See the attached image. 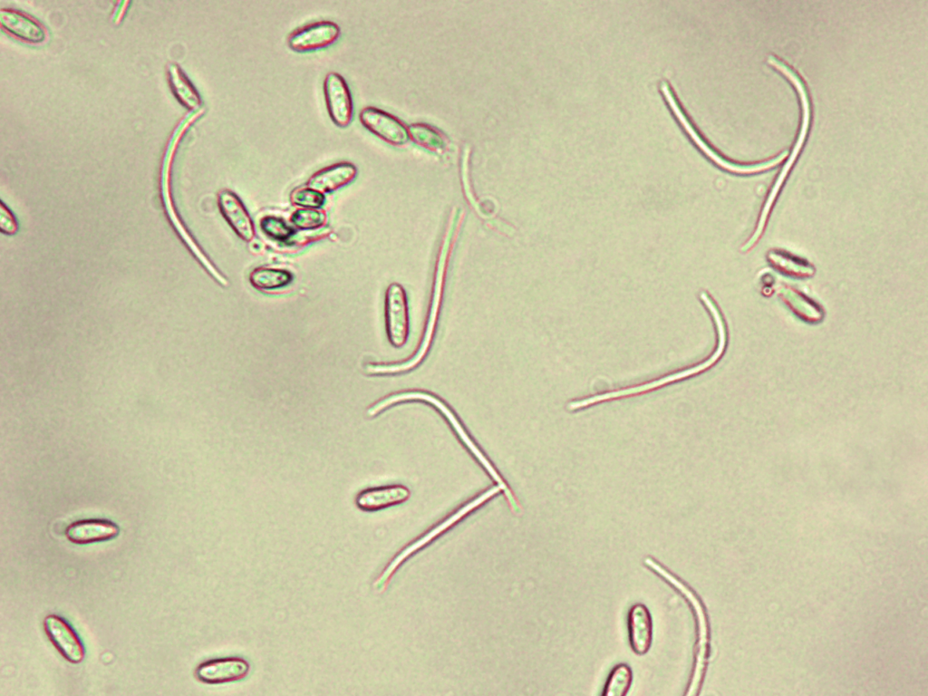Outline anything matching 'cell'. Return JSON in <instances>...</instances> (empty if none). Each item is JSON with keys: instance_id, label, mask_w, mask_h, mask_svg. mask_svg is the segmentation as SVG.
I'll return each mask as SVG.
<instances>
[{"instance_id": "cell-16", "label": "cell", "mask_w": 928, "mask_h": 696, "mask_svg": "<svg viewBox=\"0 0 928 696\" xmlns=\"http://www.w3.org/2000/svg\"><path fill=\"white\" fill-rule=\"evenodd\" d=\"M629 643L639 655L645 654L652 644V623L648 608L643 604L631 606L627 615Z\"/></svg>"}, {"instance_id": "cell-2", "label": "cell", "mask_w": 928, "mask_h": 696, "mask_svg": "<svg viewBox=\"0 0 928 696\" xmlns=\"http://www.w3.org/2000/svg\"><path fill=\"white\" fill-rule=\"evenodd\" d=\"M405 401H421L435 409L448 422L451 430L459 438V441L465 446L467 450L473 456L477 462L479 463L491 479L494 480L497 485L501 487L502 493L510 510L516 515L521 514L522 506L508 483L481 448L473 440L456 412L440 397L424 391H404L396 392L381 399L370 406L367 410V415L374 417L388 408Z\"/></svg>"}, {"instance_id": "cell-15", "label": "cell", "mask_w": 928, "mask_h": 696, "mask_svg": "<svg viewBox=\"0 0 928 696\" xmlns=\"http://www.w3.org/2000/svg\"><path fill=\"white\" fill-rule=\"evenodd\" d=\"M357 168L351 162L342 161L314 172L307 180V187L323 194L334 192L353 182Z\"/></svg>"}, {"instance_id": "cell-14", "label": "cell", "mask_w": 928, "mask_h": 696, "mask_svg": "<svg viewBox=\"0 0 928 696\" xmlns=\"http://www.w3.org/2000/svg\"><path fill=\"white\" fill-rule=\"evenodd\" d=\"M218 205L223 218L234 232L244 241L250 242L256 235L255 226L241 199L229 189L218 194Z\"/></svg>"}, {"instance_id": "cell-19", "label": "cell", "mask_w": 928, "mask_h": 696, "mask_svg": "<svg viewBox=\"0 0 928 696\" xmlns=\"http://www.w3.org/2000/svg\"><path fill=\"white\" fill-rule=\"evenodd\" d=\"M167 74L170 89L180 104L190 111L203 108L198 92L179 64L169 63L167 67Z\"/></svg>"}, {"instance_id": "cell-22", "label": "cell", "mask_w": 928, "mask_h": 696, "mask_svg": "<svg viewBox=\"0 0 928 696\" xmlns=\"http://www.w3.org/2000/svg\"><path fill=\"white\" fill-rule=\"evenodd\" d=\"M408 130L410 138L415 143L429 150L442 153L447 148L442 133L429 125L413 124Z\"/></svg>"}, {"instance_id": "cell-6", "label": "cell", "mask_w": 928, "mask_h": 696, "mask_svg": "<svg viewBox=\"0 0 928 696\" xmlns=\"http://www.w3.org/2000/svg\"><path fill=\"white\" fill-rule=\"evenodd\" d=\"M661 89L668 103L670 104V107H672V110L673 111L677 119L679 120L684 130H686L688 134L691 136V140H693L697 146L720 168L738 174H749L772 168L775 165L778 164L787 156V153L783 152L772 160L752 165H739L724 160L722 157L717 154L708 144H706L705 141L699 136L698 132L694 130L692 125L689 122L688 119L684 116L682 111L679 107V104L675 101V98L672 96V92L670 91L668 86L665 83H662Z\"/></svg>"}, {"instance_id": "cell-27", "label": "cell", "mask_w": 928, "mask_h": 696, "mask_svg": "<svg viewBox=\"0 0 928 696\" xmlns=\"http://www.w3.org/2000/svg\"><path fill=\"white\" fill-rule=\"evenodd\" d=\"M326 201L324 194L309 187L296 188L290 194L292 205L300 208H321Z\"/></svg>"}, {"instance_id": "cell-26", "label": "cell", "mask_w": 928, "mask_h": 696, "mask_svg": "<svg viewBox=\"0 0 928 696\" xmlns=\"http://www.w3.org/2000/svg\"><path fill=\"white\" fill-rule=\"evenodd\" d=\"M769 258L770 263L784 273L796 276H808L813 274V267L811 266L804 262V260H798L789 255L775 252L769 255Z\"/></svg>"}, {"instance_id": "cell-11", "label": "cell", "mask_w": 928, "mask_h": 696, "mask_svg": "<svg viewBox=\"0 0 928 696\" xmlns=\"http://www.w3.org/2000/svg\"><path fill=\"white\" fill-rule=\"evenodd\" d=\"M44 628L49 640L58 652L72 663H80L85 657V648L71 624L56 614L47 615Z\"/></svg>"}, {"instance_id": "cell-25", "label": "cell", "mask_w": 928, "mask_h": 696, "mask_svg": "<svg viewBox=\"0 0 928 696\" xmlns=\"http://www.w3.org/2000/svg\"><path fill=\"white\" fill-rule=\"evenodd\" d=\"M259 227L269 238L280 242L290 239L295 234L293 227L284 218L272 215L263 217L259 220Z\"/></svg>"}, {"instance_id": "cell-3", "label": "cell", "mask_w": 928, "mask_h": 696, "mask_svg": "<svg viewBox=\"0 0 928 696\" xmlns=\"http://www.w3.org/2000/svg\"><path fill=\"white\" fill-rule=\"evenodd\" d=\"M643 562L686 601L693 614L696 631L693 665L684 695L697 696L703 684L710 655V625L706 607L699 594L686 582L658 560L646 556Z\"/></svg>"}, {"instance_id": "cell-13", "label": "cell", "mask_w": 928, "mask_h": 696, "mask_svg": "<svg viewBox=\"0 0 928 696\" xmlns=\"http://www.w3.org/2000/svg\"><path fill=\"white\" fill-rule=\"evenodd\" d=\"M250 672L249 662L239 657L212 659L200 663L195 672L197 679L208 684H221L245 679Z\"/></svg>"}, {"instance_id": "cell-17", "label": "cell", "mask_w": 928, "mask_h": 696, "mask_svg": "<svg viewBox=\"0 0 928 696\" xmlns=\"http://www.w3.org/2000/svg\"><path fill=\"white\" fill-rule=\"evenodd\" d=\"M120 528L108 520L88 519L71 524L65 531L69 541L77 545L103 542L113 539Z\"/></svg>"}, {"instance_id": "cell-23", "label": "cell", "mask_w": 928, "mask_h": 696, "mask_svg": "<svg viewBox=\"0 0 928 696\" xmlns=\"http://www.w3.org/2000/svg\"><path fill=\"white\" fill-rule=\"evenodd\" d=\"M633 672L629 665L620 663L610 672L604 687V696H624L632 684Z\"/></svg>"}, {"instance_id": "cell-4", "label": "cell", "mask_w": 928, "mask_h": 696, "mask_svg": "<svg viewBox=\"0 0 928 696\" xmlns=\"http://www.w3.org/2000/svg\"><path fill=\"white\" fill-rule=\"evenodd\" d=\"M502 492L501 487L495 484L488 489L484 490L480 494L475 496L473 498L467 501L465 504L459 507L453 512L449 514L442 520L438 522L421 536H418L413 541L410 542L407 546L401 548L386 565L380 575L376 577L372 584L374 591L378 594L383 593L390 585V582L394 575L397 569L412 555L416 554L420 549L430 544L433 540L440 536L442 534L447 532L449 529L457 525L459 521L469 516L470 513L483 506L486 502L489 501L492 498Z\"/></svg>"}, {"instance_id": "cell-7", "label": "cell", "mask_w": 928, "mask_h": 696, "mask_svg": "<svg viewBox=\"0 0 928 696\" xmlns=\"http://www.w3.org/2000/svg\"><path fill=\"white\" fill-rule=\"evenodd\" d=\"M323 88L332 121L340 128L348 127L353 117V103L345 79L336 72H330L324 77Z\"/></svg>"}, {"instance_id": "cell-10", "label": "cell", "mask_w": 928, "mask_h": 696, "mask_svg": "<svg viewBox=\"0 0 928 696\" xmlns=\"http://www.w3.org/2000/svg\"><path fill=\"white\" fill-rule=\"evenodd\" d=\"M0 24L6 34L28 44H43L49 39L48 30L41 22L16 9L1 8Z\"/></svg>"}, {"instance_id": "cell-20", "label": "cell", "mask_w": 928, "mask_h": 696, "mask_svg": "<svg viewBox=\"0 0 928 696\" xmlns=\"http://www.w3.org/2000/svg\"><path fill=\"white\" fill-rule=\"evenodd\" d=\"M808 122H809V111H802V123H801V128H800V131H799L798 140H797V141H796V143L794 145V148L792 150V152H791V155H790L789 159L785 163V165H784L780 174L778 176V178L776 179L775 185L773 186V188H771V190L769 192L768 198V199H767V201L765 203V206L763 208L762 214H761V216L759 218V225H758L757 231L753 235V237L750 238V240L749 241V243L750 245H753L755 243V241L757 240L759 235L762 231V227L765 224V220L767 218L768 212L769 211V209L771 208V205H772V203H773V201H774V199L776 198V195L778 194V190H779V188L781 187V184L783 183V180L785 179L786 176L788 175V172L789 169L791 168L793 162L795 161V159H796L797 155L798 154V152L800 150V148L802 147V144H803V142H804V140L806 139V135H807V129H808Z\"/></svg>"}, {"instance_id": "cell-21", "label": "cell", "mask_w": 928, "mask_h": 696, "mask_svg": "<svg viewBox=\"0 0 928 696\" xmlns=\"http://www.w3.org/2000/svg\"><path fill=\"white\" fill-rule=\"evenodd\" d=\"M294 280L293 274L282 268L256 267L249 274L250 284L257 290L271 291L284 288Z\"/></svg>"}, {"instance_id": "cell-1", "label": "cell", "mask_w": 928, "mask_h": 696, "mask_svg": "<svg viewBox=\"0 0 928 696\" xmlns=\"http://www.w3.org/2000/svg\"><path fill=\"white\" fill-rule=\"evenodd\" d=\"M465 215L453 211L445 226L434 265L431 289L424 327L415 352L401 362L392 363L369 362L364 372L371 375H387L408 372L417 368L427 357L436 334L443 296L448 280L450 264L461 233Z\"/></svg>"}, {"instance_id": "cell-24", "label": "cell", "mask_w": 928, "mask_h": 696, "mask_svg": "<svg viewBox=\"0 0 928 696\" xmlns=\"http://www.w3.org/2000/svg\"><path fill=\"white\" fill-rule=\"evenodd\" d=\"M290 221L299 229L314 230L327 223V215L320 208H298L292 213Z\"/></svg>"}, {"instance_id": "cell-12", "label": "cell", "mask_w": 928, "mask_h": 696, "mask_svg": "<svg viewBox=\"0 0 928 696\" xmlns=\"http://www.w3.org/2000/svg\"><path fill=\"white\" fill-rule=\"evenodd\" d=\"M717 344L718 345L716 346V349L713 352V353L710 355V357L708 360H706L703 362H701V364L695 365V366H693L691 368H689L687 370H682V371H681L679 372H675L673 374L665 376L663 378H660V379H658L657 381H654V382H647V383H644V384H642V385H638V386H635V387H632V388H628V389H624V390H619V391H614V392H606V393H604V394L589 397V398H586V399L575 401V408L580 409V408L586 407V406H588L590 404H593V403H595V402H598V401H605V400H610V399H614V398L623 397V396H627V395L638 394V393L644 392H647V391H650V390H652V389H655V388H659V387H661V386H662L664 384H667L669 382H675V381H678V380H682L683 378H686V377H689L691 375H693V374L699 373L701 372H703L704 370H706L709 367H710L711 365H713L719 360V358L721 356V354H722V353L724 351V348H725V343H717Z\"/></svg>"}, {"instance_id": "cell-9", "label": "cell", "mask_w": 928, "mask_h": 696, "mask_svg": "<svg viewBox=\"0 0 928 696\" xmlns=\"http://www.w3.org/2000/svg\"><path fill=\"white\" fill-rule=\"evenodd\" d=\"M359 120L365 129L390 145L402 146L410 139L406 126L381 109L365 107L361 111Z\"/></svg>"}, {"instance_id": "cell-8", "label": "cell", "mask_w": 928, "mask_h": 696, "mask_svg": "<svg viewBox=\"0 0 928 696\" xmlns=\"http://www.w3.org/2000/svg\"><path fill=\"white\" fill-rule=\"evenodd\" d=\"M340 34V26L334 22L317 21L291 33L287 44L296 53L313 52L332 45Z\"/></svg>"}, {"instance_id": "cell-18", "label": "cell", "mask_w": 928, "mask_h": 696, "mask_svg": "<svg viewBox=\"0 0 928 696\" xmlns=\"http://www.w3.org/2000/svg\"><path fill=\"white\" fill-rule=\"evenodd\" d=\"M410 497V489L403 485L384 486L361 491L355 504L362 510L376 511L401 504Z\"/></svg>"}, {"instance_id": "cell-5", "label": "cell", "mask_w": 928, "mask_h": 696, "mask_svg": "<svg viewBox=\"0 0 928 696\" xmlns=\"http://www.w3.org/2000/svg\"><path fill=\"white\" fill-rule=\"evenodd\" d=\"M384 317L390 343L395 348H401L406 344L410 333L409 303L404 287L397 282L391 283L386 288Z\"/></svg>"}]
</instances>
